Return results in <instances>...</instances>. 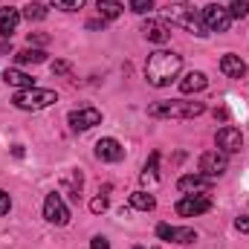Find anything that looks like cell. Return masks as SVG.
<instances>
[{
  "instance_id": "33",
  "label": "cell",
  "mask_w": 249,
  "mask_h": 249,
  "mask_svg": "<svg viewBox=\"0 0 249 249\" xmlns=\"http://www.w3.org/2000/svg\"><path fill=\"white\" fill-rule=\"evenodd\" d=\"M154 249H160V247H154Z\"/></svg>"
},
{
  "instance_id": "20",
  "label": "cell",
  "mask_w": 249,
  "mask_h": 249,
  "mask_svg": "<svg viewBox=\"0 0 249 249\" xmlns=\"http://www.w3.org/2000/svg\"><path fill=\"white\" fill-rule=\"evenodd\" d=\"M130 206L139 209V212H154L157 200H154V194H148V191H133V194H130Z\"/></svg>"
},
{
  "instance_id": "11",
  "label": "cell",
  "mask_w": 249,
  "mask_h": 249,
  "mask_svg": "<svg viewBox=\"0 0 249 249\" xmlns=\"http://www.w3.org/2000/svg\"><path fill=\"white\" fill-rule=\"evenodd\" d=\"M157 238L160 241H174V244H191V241H197V235H194V229H180V226H171V223H160L157 226Z\"/></svg>"
},
{
  "instance_id": "1",
  "label": "cell",
  "mask_w": 249,
  "mask_h": 249,
  "mask_svg": "<svg viewBox=\"0 0 249 249\" xmlns=\"http://www.w3.org/2000/svg\"><path fill=\"white\" fill-rule=\"evenodd\" d=\"M180 67H183V55L168 53V50H160V53H154L148 58V64H145V78L154 87H168L171 78H177Z\"/></svg>"
},
{
  "instance_id": "8",
  "label": "cell",
  "mask_w": 249,
  "mask_h": 249,
  "mask_svg": "<svg viewBox=\"0 0 249 249\" xmlns=\"http://www.w3.org/2000/svg\"><path fill=\"white\" fill-rule=\"evenodd\" d=\"M67 122H70L72 130H90V127H96V124L102 122V113L96 107H81V110H72L67 116Z\"/></svg>"
},
{
  "instance_id": "25",
  "label": "cell",
  "mask_w": 249,
  "mask_h": 249,
  "mask_svg": "<svg viewBox=\"0 0 249 249\" xmlns=\"http://www.w3.org/2000/svg\"><path fill=\"white\" fill-rule=\"evenodd\" d=\"M55 9H61V12H78L87 0H50Z\"/></svg>"
},
{
  "instance_id": "21",
  "label": "cell",
  "mask_w": 249,
  "mask_h": 249,
  "mask_svg": "<svg viewBox=\"0 0 249 249\" xmlns=\"http://www.w3.org/2000/svg\"><path fill=\"white\" fill-rule=\"evenodd\" d=\"M96 9H99V15H102V18H105V20H113V18H119V15H122V3H119V0H99V3H96Z\"/></svg>"
},
{
  "instance_id": "29",
  "label": "cell",
  "mask_w": 249,
  "mask_h": 249,
  "mask_svg": "<svg viewBox=\"0 0 249 249\" xmlns=\"http://www.w3.org/2000/svg\"><path fill=\"white\" fill-rule=\"evenodd\" d=\"M53 75H70V61H55L53 64Z\"/></svg>"
},
{
  "instance_id": "30",
  "label": "cell",
  "mask_w": 249,
  "mask_h": 249,
  "mask_svg": "<svg viewBox=\"0 0 249 249\" xmlns=\"http://www.w3.org/2000/svg\"><path fill=\"white\" fill-rule=\"evenodd\" d=\"M9 209H12V200H9V194H6V191H0V217H3V214H9Z\"/></svg>"
},
{
  "instance_id": "18",
  "label": "cell",
  "mask_w": 249,
  "mask_h": 249,
  "mask_svg": "<svg viewBox=\"0 0 249 249\" xmlns=\"http://www.w3.org/2000/svg\"><path fill=\"white\" fill-rule=\"evenodd\" d=\"M3 81H6V84H12V87H20V90L35 87V78H32V75H26V72H20V70H12V67L3 72Z\"/></svg>"
},
{
  "instance_id": "12",
  "label": "cell",
  "mask_w": 249,
  "mask_h": 249,
  "mask_svg": "<svg viewBox=\"0 0 249 249\" xmlns=\"http://www.w3.org/2000/svg\"><path fill=\"white\" fill-rule=\"evenodd\" d=\"M96 157L105 160V162H119V160L124 157V148L113 139V136H105V139L96 142Z\"/></svg>"
},
{
  "instance_id": "19",
  "label": "cell",
  "mask_w": 249,
  "mask_h": 249,
  "mask_svg": "<svg viewBox=\"0 0 249 249\" xmlns=\"http://www.w3.org/2000/svg\"><path fill=\"white\" fill-rule=\"evenodd\" d=\"M157 165H160V154L154 151V154L148 157V162H145V171H142V177H139L145 186H154V183H157V177H160V168H157Z\"/></svg>"
},
{
  "instance_id": "14",
  "label": "cell",
  "mask_w": 249,
  "mask_h": 249,
  "mask_svg": "<svg viewBox=\"0 0 249 249\" xmlns=\"http://www.w3.org/2000/svg\"><path fill=\"white\" fill-rule=\"evenodd\" d=\"M209 87V78H206V72H200V70H191L186 78L180 81V93H200V90H206Z\"/></svg>"
},
{
  "instance_id": "27",
  "label": "cell",
  "mask_w": 249,
  "mask_h": 249,
  "mask_svg": "<svg viewBox=\"0 0 249 249\" xmlns=\"http://www.w3.org/2000/svg\"><path fill=\"white\" fill-rule=\"evenodd\" d=\"M53 38L47 35V32H29V44H38V47H44V44H50Z\"/></svg>"
},
{
  "instance_id": "10",
  "label": "cell",
  "mask_w": 249,
  "mask_h": 249,
  "mask_svg": "<svg viewBox=\"0 0 249 249\" xmlns=\"http://www.w3.org/2000/svg\"><path fill=\"white\" fill-rule=\"evenodd\" d=\"M209 209H212V200L203 197V194H200V197L191 194V197H183V200L177 203V214H180V217H197V214H206Z\"/></svg>"
},
{
  "instance_id": "22",
  "label": "cell",
  "mask_w": 249,
  "mask_h": 249,
  "mask_svg": "<svg viewBox=\"0 0 249 249\" xmlns=\"http://www.w3.org/2000/svg\"><path fill=\"white\" fill-rule=\"evenodd\" d=\"M15 61L18 64H44L47 61V53L44 50H20L15 55Z\"/></svg>"
},
{
  "instance_id": "6",
  "label": "cell",
  "mask_w": 249,
  "mask_h": 249,
  "mask_svg": "<svg viewBox=\"0 0 249 249\" xmlns=\"http://www.w3.org/2000/svg\"><path fill=\"white\" fill-rule=\"evenodd\" d=\"M44 217L50 220V223H55V226H64L67 220H70V209L64 206L61 194H47V200H44Z\"/></svg>"
},
{
  "instance_id": "32",
  "label": "cell",
  "mask_w": 249,
  "mask_h": 249,
  "mask_svg": "<svg viewBox=\"0 0 249 249\" xmlns=\"http://www.w3.org/2000/svg\"><path fill=\"white\" fill-rule=\"evenodd\" d=\"M90 249H110V244H107L105 238H93V244H90Z\"/></svg>"
},
{
  "instance_id": "4",
  "label": "cell",
  "mask_w": 249,
  "mask_h": 249,
  "mask_svg": "<svg viewBox=\"0 0 249 249\" xmlns=\"http://www.w3.org/2000/svg\"><path fill=\"white\" fill-rule=\"evenodd\" d=\"M200 18H203L206 29H212V32H226V29L232 26V15H229V9H223L220 3H209Z\"/></svg>"
},
{
  "instance_id": "24",
  "label": "cell",
  "mask_w": 249,
  "mask_h": 249,
  "mask_svg": "<svg viewBox=\"0 0 249 249\" xmlns=\"http://www.w3.org/2000/svg\"><path fill=\"white\" fill-rule=\"evenodd\" d=\"M229 15H232V20H244V18H249V0H235V3L229 6Z\"/></svg>"
},
{
  "instance_id": "17",
  "label": "cell",
  "mask_w": 249,
  "mask_h": 249,
  "mask_svg": "<svg viewBox=\"0 0 249 249\" xmlns=\"http://www.w3.org/2000/svg\"><path fill=\"white\" fill-rule=\"evenodd\" d=\"M20 23V12L18 9H0V35L9 38Z\"/></svg>"
},
{
  "instance_id": "3",
  "label": "cell",
  "mask_w": 249,
  "mask_h": 249,
  "mask_svg": "<svg viewBox=\"0 0 249 249\" xmlns=\"http://www.w3.org/2000/svg\"><path fill=\"white\" fill-rule=\"evenodd\" d=\"M55 102H58V96H55L53 90H38V87L18 90L15 99H12V105L20 107V110H44V107H50V105H55Z\"/></svg>"
},
{
  "instance_id": "5",
  "label": "cell",
  "mask_w": 249,
  "mask_h": 249,
  "mask_svg": "<svg viewBox=\"0 0 249 249\" xmlns=\"http://www.w3.org/2000/svg\"><path fill=\"white\" fill-rule=\"evenodd\" d=\"M200 174L203 177H209V180H214V177H220L226 168H229V160H226V154L223 151H206L203 157H200Z\"/></svg>"
},
{
  "instance_id": "7",
  "label": "cell",
  "mask_w": 249,
  "mask_h": 249,
  "mask_svg": "<svg viewBox=\"0 0 249 249\" xmlns=\"http://www.w3.org/2000/svg\"><path fill=\"white\" fill-rule=\"evenodd\" d=\"M214 142H217V151H223V154H238L241 145H244V133H241L238 127H220L217 136H214Z\"/></svg>"
},
{
  "instance_id": "9",
  "label": "cell",
  "mask_w": 249,
  "mask_h": 249,
  "mask_svg": "<svg viewBox=\"0 0 249 249\" xmlns=\"http://www.w3.org/2000/svg\"><path fill=\"white\" fill-rule=\"evenodd\" d=\"M142 35H145L148 41H154V44H165V41L171 38V26H168V20H162V18H148V20L142 23Z\"/></svg>"
},
{
  "instance_id": "28",
  "label": "cell",
  "mask_w": 249,
  "mask_h": 249,
  "mask_svg": "<svg viewBox=\"0 0 249 249\" xmlns=\"http://www.w3.org/2000/svg\"><path fill=\"white\" fill-rule=\"evenodd\" d=\"M105 209H107V197H93V200H90V212L102 214Z\"/></svg>"
},
{
  "instance_id": "2",
  "label": "cell",
  "mask_w": 249,
  "mask_h": 249,
  "mask_svg": "<svg viewBox=\"0 0 249 249\" xmlns=\"http://www.w3.org/2000/svg\"><path fill=\"white\" fill-rule=\"evenodd\" d=\"M206 113L203 102H157L148 107V116L154 119H194Z\"/></svg>"
},
{
  "instance_id": "15",
  "label": "cell",
  "mask_w": 249,
  "mask_h": 249,
  "mask_svg": "<svg viewBox=\"0 0 249 249\" xmlns=\"http://www.w3.org/2000/svg\"><path fill=\"white\" fill-rule=\"evenodd\" d=\"M220 72L226 78H244L247 75V64L241 61L238 55H223L220 58Z\"/></svg>"
},
{
  "instance_id": "16",
  "label": "cell",
  "mask_w": 249,
  "mask_h": 249,
  "mask_svg": "<svg viewBox=\"0 0 249 249\" xmlns=\"http://www.w3.org/2000/svg\"><path fill=\"white\" fill-rule=\"evenodd\" d=\"M177 188H180L183 194H186V191H209V188H212V180L203 177V174H186V177H180Z\"/></svg>"
},
{
  "instance_id": "23",
  "label": "cell",
  "mask_w": 249,
  "mask_h": 249,
  "mask_svg": "<svg viewBox=\"0 0 249 249\" xmlns=\"http://www.w3.org/2000/svg\"><path fill=\"white\" fill-rule=\"evenodd\" d=\"M23 18H26V20H44V18H47V6H44V3H29V6L23 9Z\"/></svg>"
},
{
  "instance_id": "13",
  "label": "cell",
  "mask_w": 249,
  "mask_h": 249,
  "mask_svg": "<svg viewBox=\"0 0 249 249\" xmlns=\"http://www.w3.org/2000/svg\"><path fill=\"white\" fill-rule=\"evenodd\" d=\"M171 23H183L188 32H194V35H206V23H203V18L194 15V12H188V9H177V12H171Z\"/></svg>"
},
{
  "instance_id": "31",
  "label": "cell",
  "mask_w": 249,
  "mask_h": 249,
  "mask_svg": "<svg viewBox=\"0 0 249 249\" xmlns=\"http://www.w3.org/2000/svg\"><path fill=\"white\" fill-rule=\"evenodd\" d=\"M235 226H238V232H247V235H249V217H238V220H235Z\"/></svg>"
},
{
  "instance_id": "26",
  "label": "cell",
  "mask_w": 249,
  "mask_h": 249,
  "mask_svg": "<svg viewBox=\"0 0 249 249\" xmlns=\"http://www.w3.org/2000/svg\"><path fill=\"white\" fill-rule=\"evenodd\" d=\"M151 9H154V0H130V12H136V15H145Z\"/></svg>"
}]
</instances>
